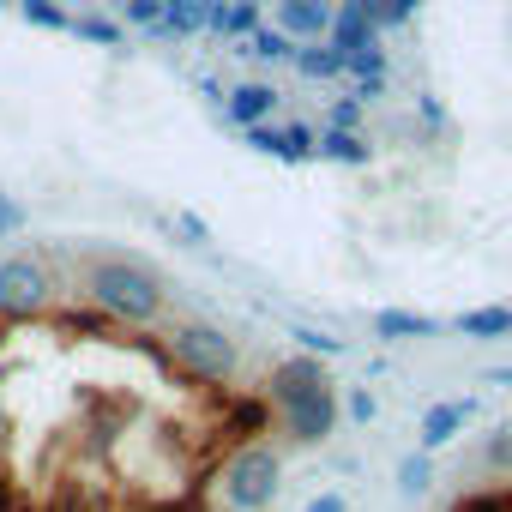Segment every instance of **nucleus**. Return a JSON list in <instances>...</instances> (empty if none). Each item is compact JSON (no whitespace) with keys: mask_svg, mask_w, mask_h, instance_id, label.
I'll return each instance as SVG.
<instances>
[{"mask_svg":"<svg viewBox=\"0 0 512 512\" xmlns=\"http://www.w3.org/2000/svg\"><path fill=\"white\" fill-rule=\"evenodd\" d=\"M85 290H91V302H97L109 320H121V326H145V320L163 314V278H157L145 260H97L91 278H85Z\"/></svg>","mask_w":512,"mask_h":512,"instance_id":"nucleus-1","label":"nucleus"},{"mask_svg":"<svg viewBox=\"0 0 512 512\" xmlns=\"http://www.w3.org/2000/svg\"><path fill=\"white\" fill-rule=\"evenodd\" d=\"M278 476H284V464H278V452H272L266 440H241V446L217 464L223 506H229V512H260V506H272Z\"/></svg>","mask_w":512,"mask_h":512,"instance_id":"nucleus-2","label":"nucleus"},{"mask_svg":"<svg viewBox=\"0 0 512 512\" xmlns=\"http://www.w3.org/2000/svg\"><path fill=\"white\" fill-rule=\"evenodd\" d=\"M169 362H175V374H187L199 386H217V380L235 374V344L217 326L193 320V326H175L169 332Z\"/></svg>","mask_w":512,"mask_h":512,"instance_id":"nucleus-3","label":"nucleus"},{"mask_svg":"<svg viewBox=\"0 0 512 512\" xmlns=\"http://www.w3.org/2000/svg\"><path fill=\"white\" fill-rule=\"evenodd\" d=\"M43 302H49V266L37 253H7V260H0V320L19 326Z\"/></svg>","mask_w":512,"mask_h":512,"instance_id":"nucleus-4","label":"nucleus"},{"mask_svg":"<svg viewBox=\"0 0 512 512\" xmlns=\"http://www.w3.org/2000/svg\"><path fill=\"white\" fill-rule=\"evenodd\" d=\"M320 386H332V374H326L314 356H284V362L266 374V392H260V398L272 404V416H284L290 404H302V398L320 392Z\"/></svg>","mask_w":512,"mask_h":512,"instance_id":"nucleus-5","label":"nucleus"},{"mask_svg":"<svg viewBox=\"0 0 512 512\" xmlns=\"http://www.w3.org/2000/svg\"><path fill=\"white\" fill-rule=\"evenodd\" d=\"M338 386H320V392H308L302 404H290L278 422H284V434L290 440H302V446H314V440H326V434H338Z\"/></svg>","mask_w":512,"mask_h":512,"instance_id":"nucleus-6","label":"nucleus"},{"mask_svg":"<svg viewBox=\"0 0 512 512\" xmlns=\"http://www.w3.org/2000/svg\"><path fill=\"white\" fill-rule=\"evenodd\" d=\"M332 19H338V7H326V0H272V25L296 43H326Z\"/></svg>","mask_w":512,"mask_h":512,"instance_id":"nucleus-7","label":"nucleus"},{"mask_svg":"<svg viewBox=\"0 0 512 512\" xmlns=\"http://www.w3.org/2000/svg\"><path fill=\"white\" fill-rule=\"evenodd\" d=\"M205 31H217L223 43H247L253 31H260V0H211Z\"/></svg>","mask_w":512,"mask_h":512,"instance_id":"nucleus-8","label":"nucleus"},{"mask_svg":"<svg viewBox=\"0 0 512 512\" xmlns=\"http://www.w3.org/2000/svg\"><path fill=\"white\" fill-rule=\"evenodd\" d=\"M278 109V91L272 85H260V79H247V85H235L229 97H223V115L247 133V127H266V115Z\"/></svg>","mask_w":512,"mask_h":512,"instance_id":"nucleus-9","label":"nucleus"},{"mask_svg":"<svg viewBox=\"0 0 512 512\" xmlns=\"http://www.w3.org/2000/svg\"><path fill=\"white\" fill-rule=\"evenodd\" d=\"M464 422H470V398H446V404H434V410L422 416V428H416L422 452H440L446 440H458V434H464Z\"/></svg>","mask_w":512,"mask_h":512,"instance_id":"nucleus-10","label":"nucleus"},{"mask_svg":"<svg viewBox=\"0 0 512 512\" xmlns=\"http://www.w3.org/2000/svg\"><path fill=\"white\" fill-rule=\"evenodd\" d=\"M344 73L356 79L362 103H368V97H386V85H392V61H386V49H380V43H374V49H356Z\"/></svg>","mask_w":512,"mask_h":512,"instance_id":"nucleus-11","label":"nucleus"},{"mask_svg":"<svg viewBox=\"0 0 512 512\" xmlns=\"http://www.w3.org/2000/svg\"><path fill=\"white\" fill-rule=\"evenodd\" d=\"M332 43H338L344 55H356V49H374V43H380V31H374V19L356 7V0H344L338 19H332Z\"/></svg>","mask_w":512,"mask_h":512,"instance_id":"nucleus-12","label":"nucleus"},{"mask_svg":"<svg viewBox=\"0 0 512 512\" xmlns=\"http://www.w3.org/2000/svg\"><path fill=\"white\" fill-rule=\"evenodd\" d=\"M296 67H302V79H338V73L350 67V55L326 37V43H302V49H296Z\"/></svg>","mask_w":512,"mask_h":512,"instance_id":"nucleus-13","label":"nucleus"},{"mask_svg":"<svg viewBox=\"0 0 512 512\" xmlns=\"http://www.w3.org/2000/svg\"><path fill=\"white\" fill-rule=\"evenodd\" d=\"M211 0H163V31L157 37H199Z\"/></svg>","mask_w":512,"mask_h":512,"instance_id":"nucleus-14","label":"nucleus"},{"mask_svg":"<svg viewBox=\"0 0 512 512\" xmlns=\"http://www.w3.org/2000/svg\"><path fill=\"white\" fill-rule=\"evenodd\" d=\"M422 332H434V320L428 314H404V308H386V314H374V338H422Z\"/></svg>","mask_w":512,"mask_h":512,"instance_id":"nucleus-15","label":"nucleus"},{"mask_svg":"<svg viewBox=\"0 0 512 512\" xmlns=\"http://www.w3.org/2000/svg\"><path fill=\"white\" fill-rule=\"evenodd\" d=\"M296 49H302V43L284 37L278 25H260V31L247 37V55H253V61H296Z\"/></svg>","mask_w":512,"mask_h":512,"instance_id":"nucleus-16","label":"nucleus"},{"mask_svg":"<svg viewBox=\"0 0 512 512\" xmlns=\"http://www.w3.org/2000/svg\"><path fill=\"white\" fill-rule=\"evenodd\" d=\"M67 37H79V43H97V49H121V43H127V31H121L115 19H97V13H79Z\"/></svg>","mask_w":512,"mask_h":512,"instance_id":"nucleus-17","label":"nucleus"},{"mask_svg":"<svg viewBox=\"0 0 512 512\" xmlns=\"http://www.w3.org/2000/svg\"><path fill=\"white\" fill-rule=\"evenodd\" d=\"M458 332H464V338H506V332H512V308H470V314L458 320Z\"/></svg>","mask_w":512,"mask_h":512,"instance_id":"nucleus-18","label":"nucleus"},{"mask_svg":"<svg viewBox=\"0 0 512 512\" xmlns=\"http://www.w3.org/2000/svg\"><path fill=\"white\" fill-rule=\"evenodd\" d=\"M320 157L362 169V163H368V139H362V133H320Z\"/></svg>","mask_w":512,"mask_h":512,"instance_id":"nucleus-19","label":"nucleus"},{"mask_svg":"<svg viewBox=\"0 0 512 512\" xmlns=\"http://www.w3.org/2000/svg\"><path fill=\"white\" fill-rule=\"evenodd\" d=\"M25 25H43V31H73V13H61L55 0H19Z\"/></svg>","mask_w":512,"mask_h":512,"instance_id":"nucleus-20","label":"nucleus"},{"mask_svg":"<svg viewBox=\"0 0 512 512\" xmlns=\"http://www.w3.org/2000/svg\"><path fill=\"white\" fill-rule=\"evenodd\" d=\"M115 7H121V25L163 31V0H115Z\"/></svg>","mask_w":512,"mask_h":512,"instance_id":"nucleus-21","label":"nucleus"},{"mask_svg":"<svg viewBox=\"0 0 512 512\" xmlns=\"http://www.w3.org/2000/svg\"><path fill=\"white\" fill-rule=\"evenodd\" d=\"M362 109H368L362 97H356V103H332V109H326V127H320V133H356V127H362Z\"/></svg>","mask_w":512,"mask_h":512,"instance_id":"nucleus-22","label":"nucleus"},{"mask_svg":"<svg viewBox=\"0 0 512 512\" xmlns=\"http://www.w3.org/2000/svg\"><path fill=\"white\" fill-rule=\"evenodd\" d=\"M247 145H253V151H272V157H290L284 127H247Z\"/></svg>","mask_w":512,"mask_h":512,"instance_id":"nucleus-23","label":"nucleus"},{"mask_svg":"<svg viewBox=\"0 0 512 512\" xmlns=\"http://www.w3.org/2000/svg\"><path fill=\"white\" fill-rule=\"evenodd\" d=\"M482 458H488V470H512V428H500V434H488V446H482Z\"/></svg>","mask_w":512,"mask_h":512,"instance_id":"nucleus-24","label":"nucleus"},{"mask_svg":"<svg viewBox=\"0 0 512 512\" xmlns=\"http://www.w3.org/2000/svg\"><path fill=\"white\" fill-rule=\"evenodd\" d=\"M19 229H25V211H19L7 193H0V241H7V235H19Z\"/></svg>","mask_w":512,"mask_h":512,"instance_id":"nucleus-25","label":"nucleus"},{"mask_svg":"<svg viewBox=\"0 0 512 512\" xmlns=\"http://www.w3.org/2000/svg\"><path fill=\"white\" fill-rule=\"evenodd\" d=\"M398 476H404V488H410V494H422V488H428V458H404V470H398Z\"/></svg>","mask_w":512,"mask_h":512,"instance_id":"nucleus-26","label":"nucleus"},{"mask_svg":"<svg viewBox=\"0 0 512 512\" xmlns=\"http://www.w3.org/2000/svg\"><path fill=\"white\" fill-rule=\"evenodd\" d=\"M175 229H181V235H187V241H205V223H199V217H193V211H175Z\"/></svg>","mask_w":512,"mask_h":512,"instance_id":"nucleus-27","label":"nucleus"},{"mask_svg":"<svg viewBox=\"0 0 512 512\" xmlns=\"http://www.w3.org/2000/svg\"><path fill=\"white\" fill-rule=\"evenodd\" d=\"M308 512H350V506H344V494H314Z\"/></svg>","mask_w":512,"mask_h":512,"instance_id":"nucleus-28","label":"nucleus"},{"mask_svg":"<svg viewBox=\"0 0 512 512\" xmlns=\"http://www.w3.org/2000/svg\"><path fill=\"white\" fill-rule=\"evenodd\" d=\"M392 7H398V13H404V19H410V13H416V0H392Z\"/></svg>","mask_w":512,"mask_h":512,"instance_id":"nucleus-29","label":"nucleus"},{"mask_svg":"<svg viewBox=\"0 0 512 512\" xmlns=\"http://www.w3.org/2000/svg\"><path fill=\"white\" fill-rule=\"evenodd\" d=\"M0 7H13V0H0Z\"/></svg>","mask_w":512,"mask_h":512,"instance_id":"nucleus-30","label":"nucleus"}]
</instances>
